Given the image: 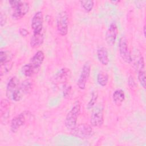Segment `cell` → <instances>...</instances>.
<instances>
[{"instance_id": "27", "label": "cell", "mask_w": 146, "mask_h": 146, "mask_svg": "<svg viewBox=\"0 0 146 146\" xmlns=\"http://www.w3.org/2000/svg\"><path fill=\"white\" fill-rule=\"evenodd\" d=\"M71 92V87L70 86H65L63 92V97L68 98L70 95Z\"/></svg>"}, {"instance_id": "16", "label": "cell", "mask_w": 146, "mask_h": 146, "mask_svg": "<svg viewBox=\"0 0 146 146\" xmlns=\"http://www.w3.org/2000/svg\"><path fill=\"white\" fill-rule=\"evenodd\" d=\"M97 57L99 62L103 66H107L109 63L108 54L107 48L101 47L97 50Z\"/></svg>"}, {"instance_id": "26", "label": "cell", "mask_w": 146, "mask_h": 146, "mask_svg": "<svg viewBox=\"0 0 146 146\" xmlns=\"http://www.w3.org/2000/svg\"><path fill=\"white\" fill-rule=\"evenodd\" d=\"M137 79L141 86L145 89L146 87L145 82V70L140 71L137 72Z\"/></svg>"}, {"instance_id": "24", "label": "cell", "mask_w": 146, "mask_h": 146, "mask_svg": "<svg viewBox=\"0 0 146 146\" xmlns=\"http://www.w3.org/2000/svg\"><path fill=\"white\" fill-rule=\"evenodd\" d=\"M80 5L84 10L87 12H90L94 6V1L92 0L90 1H80Z\"/></svg>"}, {"instance_id": "1", "label": "cell", "mask_w": 146, "mask_h": 146, "mask_svg": "<svg viewBox=\"0 0 146 146\" xmlns=\"http://www.w3.org/2000/svg\"><path fill=\"white\" fill-rule=\"evenodd\" d=\"M9 3L13 11L12 17L13 19H19L24 17L29 10V4L27 2L22 1H9Z\"/></svg>"}, {"instance_id": "17", "label": "cell", "mask_w": 146, "mask_h": 146, "mask_svg": "<svg viewBox=\"0 0 146 146\" xmlns=\"http://www.w3.org/2000/svg\"><path fill=\"white\" fill-rule=\"evenodd\" d=\"M113 101L116 106H120L125 99L124 92L120 89L115 90L112 94Z\"/></svg>"}, {"instance_id": "12", "label": "cell", "mask_w": 146, "mask_h": 146, "mask_svg": "<svg viewBox=\"0 0 146 146\" xmlns=\"http://www.w3.org/2000/svg\"><path fill=\"white\" fill-rule=\"evenodd\" d=\"M44 59V54L42 51H37L30 60V64L38 73Z\"/></svg>"}, {"instance_id": "18", "label": "cell", "mask_w": 146, "mask_h": 146, "mask_svg": "<svg viewBox=\"0 0 146 146\" xmlns=\"http://www.w3.org/2000/svg\"><path fill=\"white\" fill-rule=\"evenodd\" d=\"M33 87V82L30 79H26L19 86L18 89L23 95L31 92Z\"/></svg>"}, {"instance_id": "4", "label": "cell", "mask_w": 146, "mask_h": 146, "mask_svg": "<svg viewBox=\"0 0 146 146\" xmlns=\"http://www.w3.org/2000/svg\"><path fill=\"white\" fill-rule=\"evenodd\" d=\"M56 26L58 33L62 36H65L68 33V17L66 11L60 12L57 17Z\"/></svg>"}, {"instance_id": "13", "label": "cell", "mask_w": 146, "mask_h": 146, "mask_svg": "<svg viewBox=\"0 0 146 146\" xmlns=\"http://www.w3.org/2000/svg\"><path fill=\"white\" fill-rule=\"evenodd\" d=\"M10 103L8 99H2L1 102V122L5 123L9 117Z\"/></svg>"}, {"instance_id": "7", "label": "cell", "mask_w": 146, "mask_h": 146, "mask_svg": "<svg viewBox=\"0 0 146 146\" xmlns=\"http://www.w3.org/2000/svg\"><path fill=\"white\" fill-rule=\"evenodd\" d=\"M91 71V65L88 62H86L83 66L81 73L77 82L78 88L82 90H84L87 82L89 78Z\"/></svg>"}, {"instance_id": "28", "label": "cell", "mask_w": 146, "mask_h": 146, "mask_svg": "<svg viewBox=\"0 0 146 146\" xmlns=\"http://www.w3.org/2000/svg\"><path fill=\"white\" fill-rule=\"evenodd\" d=\"M128 84L129 86L131 88H132V90H133L134 88H135L136 87V84L135 82V80L133 78V76H130L128 78Z\"/></svg>"}, {"instance_id": "11", "label": "cell", "mask_w": 146, "mask_h": 146, "mask_svg": "<svg viewBox=\"0 0 146 146\" xmlns=\"http://www.w3.org/2000/svg\"><path fill=\"white\" fill-rule=\"evenodd\" d=\"M71 75V72L69 68H62L55 75L54 82L56 84H64L69 80Z\"/></svg>"}, {"instance_id": "3", "label": "cell", "mask_w": 146, "mask_h": 146, "mask_svg": "<svg viewBox=\"0 0 146 146\" xmlns=\"http://www.w3.org/2000/svg\"><path fill=\"white\" fill-rule=\"evenodd\" d=\"M71 134L79 139H87L93 134V129L91 126L86 123L76 125L74 128L70 131Z\"/></svg>"}, {"instance_id": "25", "label": "cell", "mask_w": 146, "mask_h": 146, "mask_svg": "<svg viewBox=\"0 0 146 146\" xmlns=\"http://www.w3.org/2000/svg\"><path fill=\"white\" fill-rule=\"evenodd\" d=\"M98 98V93L97 91H92V92L91 94V99H90V101L88 102L87 106V107L88 109L90 110L94 107V106H95V104Z\"/></svg>"}, {"instance_id": "14", "label": "cell", "mask_w": 146, "mask_h": 146, "mask_svg": "<svg viewBox=\"0 0 146 146\" xmlns=\"http://www.w3.org/2000/svg\"><path fill=\"white\" fill-rule=\"evenodd\" d=\"M44 38L43 30L40 32L33 33L30 42L31 47L34 48H36L40 47L43 42Z\"/></svg>"}, {"instance_id": "20", "label": "cell", "mask_w": 146, "mask_h": 146, "mask_svg": "<svg viewBox=\"0 0 146 146\" xmlns=\"http://www.w3.org/2000/svg\"><path fill=\"white\" fill-rule=\"evenodd\" d=\"M96 80L100 86L102 87L106 86L108 82V75L106 72L101 71L98 73Z\"/></svg>"}, {"instance_id": "2", "label": "cell", "mask_w": 146, "mask_h": 146, "mask_svg": "<svg viewBox=\"0 0 146 146\" xmlns=\"http://www.w3.org/2000/svg\"><path fill=\"white\" fill-rule=\"evenodd\" d=\"M80 102L77 100L67 114L64 120V125L70 131L74 128L77 125V120L80 114Z\"/></svg>"}, {"instance_id": "8", "label": "cell", "mask_w": 146, "mask_h": 146, "mask_svg": "<svg viewBox=\"0 0 146 146\" xmlns=\"http://www.w3.org/2000/svg\"><path fill=\"white\" fill-rule=\"evenodd\" d=\"M28 113L29 112L24 111L13 118L10 123V130L13 133H16L19 128L25 124Z\"/></svg>"}, {"instance_id": "19", "label": "cell", "mask_w": 146, "mask_h": 146, "mask_svg": "<svg viewBox=\"0 0 146 146\" xmlns=\"http://www.w3.org/2000/svg\"><path fill=\"white\" fill-rule=\"evenodd\" d=\"M134 66L137 72L140 71L144 70V58L140 54L139 55L136 56L134 58Z\"/></svg>"}, {"instance_id": "10", "label": "cell", "mask_w": 146, "mask_h": 146, "mask_svg": "<svg viewBox=\"0 0 146 146\" xmlns=\"http://www.w3.org/2000/svg\"><path fill=\"white\" fill-rule=\"evenodd\" d=\"M43 17L42 12L40 11H37L33 16L31 27L33 30V33L40 32L43 30Z\"/></svg>"}, {"instance_id": "23", "label": "cell", "mask_w": 146, "mask_h": 146, "mask_svg": "<svg viewBox=\"0 0 146 146\" xmlns=\"http://www.w3.org/2000/svg\"><path fill=\"white\" fill-rule=\"evenodd\" d=\"M13 55L8 51L1 50L0 52V64L12 60Z\"/></svg>"}, {"instance_id": "9", "label": "cell", "mask_w": 146, "mask_h": 146, "mask_svg": "<svg viewBox=\"0 0 146 146\" xmlns=\"http://www.w3.org/2000/svg\"><path fill=\"white\" fill-rule=\"evenodd\" d=\"M118 34L117 26L115 22L110 24L106 34V41L108 45L112 46L116 41Z\"/></svg>"}, {"instance_id": "6", "label": "cell", "mask_w": 146, "mask_h": 146, "mask_svg": "<svg viewBox=\"0 0 146 146\" xmlns=\"http://www.w3.org/2000/svg\"><path fill=\"white\" fill-rule=\"evenodd\" d=\"M103 123V108L100 105L96 106L92 111L90 118V124L93 127H100Z\"/></svg>"}, {"instance_id": "5", "label": "cell", "mask_w": 146, "mask_h": 146, "mask_svg": "<svg viewBox=\"0 0 146 146\" xmlns=\"http://www.w3.org/2000/svg\"><path fill=\"white\" fill-rule=\"evenodd\" d=\"M119 51L121 59L127 63H131L132 56L129 50L127 39L125 36H121L119 42Z\"/></svg>"}, {"instance_id": "29", "label": "cell", "mask_w": 146, "mask_h": 146, "mask_svg": "<svg viewBox=\"0 0 146 146\" xmlns=\"http://www.w3.org/2000/svg\"><path fill=\"white\" fill-rule=\"evenodd\" d=\"M6 22V17L4 13L1 12V14H0V24H1V26L2 27L3 25H5Z\"/></svg>"}, {"instance_id": "15", "label": "cell", "mask_w": 146, "mask_h": 146, "mask_svg": "<svg viewBox=\"0 0 146 146\" xmlns=\"http://www.w3.org/2000/svg\"><path fill=\"white\" fill-rule=\"evenodd\" d=\"M19 79L16 76L12 77L8 82L6 87V96L8 99H11L13 93L19 87Z\"/></svg>"}, {"instance_id": "30", "label": "cell", "mask_w": 146, "mask_h": 146, "mask_svg": "<svg viewBox=\"0 0 146 146\" xmlns=\"http://www.w3.org/2000/svg\"><path fill=\"white\" fill-rule=\"evenodd\" d=\"M19 33L20 35L23 37H25L29 34V31L25 28H20L19 30Z\"/></svg>"}, {"instance_id": "32", "label": "cell", "mask_w": 146, "mask_h": 146, "mask_svg": "<svg viewBox=\"0 0 146 146\" xmlns=\"http://www.w3.org/2000/svg\"><path fill=\"white\" fill-rule=\"evenodd\" d=\"M119 2H120L119 1H111V2H112V3H119Z\"/></svg>"}, {"instance_id": "22", "label": "cell", "mask_w": 146, "mask_h": 146, "mask_svg": "<svg viewBox=\"0 0 146 146\" xmlns=\"http://www.w3.org/2000/svg\"><path fill=\"white\" fill-rule=\"evenodd\" d=\"M13 62L12 60L0 64V75L1 76H3V75L9 72L12 67H13Z\"/></svg>"}, {"instance_id": "31", "label": "cell", "mask_w": 146, "mask_h": 146, "mask_svg": "<svg viewBox=\"0 0 146 146\" xmlns=\"http://www.w3.org/2000/svg\"><path fill=\"white\" fill-rule=\"evenodd\" d=\"M143 33H144V36L145 37V25L143 26Z\"/></svg>"}, {"instance_id": "21", "label": "cell", "mask_w": 146, "mask_h": 146, "mask_svg": "<svg viewBox=\"0 0 146 146\" xmlns=\"http://www.w3.org/2000/svg\"><path fill=\"white\" fill-rule=\"evenodd\" d=\"M22 72L25 76L27 77L32 76L37 73L30 63L26 64L22 67Z\"/></svg>"}]
</instances>
